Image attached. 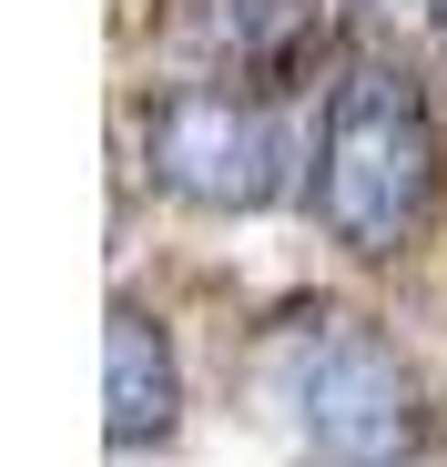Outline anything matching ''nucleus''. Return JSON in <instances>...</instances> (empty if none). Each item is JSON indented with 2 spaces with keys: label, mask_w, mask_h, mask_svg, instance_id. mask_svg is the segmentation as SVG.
<instances>
[{
  "label": "nucleus",
  "mask_w": 447,
  "mask_h": 467,
  "mask_svg": "<svg viewBox=\"0 0 447 467\" xmlns=\"http://www.w3.org/2000/svg\"><path fill=\"white\" fill-rule=\"evenodd\" d=\"M265 407L306 467H417L427 457V407H417L407 356L336 305L285 316L265 336Z\"/></svg>",
  "instance_id": "nucleus-1"
},
{
  "label": "nucleus",
  "mask_w": 447,
  "mask_h": 467,
  "mask_svg": "<svg viewBox=\"0 0 447 467\" xmlns=\"http://www.w3.org/2000/svg\"><path fill=\"white\" fill-rule=\"evenodd\" d=\"M437 203V122L397 61H346L316 132V213L346 254H397Z\"/></svg>",
  "instance_id": "nucleus-2"
},
{
  "label": "nucleus",
  "mask_w": 447,
  "mask_h": 467,
  "mask_svg": "<svg viewBox=\"0 0 447 467\" xmlns=\"http://www.w3.org/2000/svg\"><path fill=\"white\" fill-rule=\"evenodd\" d=\"M142 173L193 213H265L285 193V122L255 92L173 82L142 102Z\"/></svg>",
  "instance_id": "nucleus-3"
},
{
  "label": "nucleus",
  "mask_w": 447,
  "mask_h": 467,
  "mask_svg": "<svg viewBox=\"0 0 447 467\" xmlns=\"http://www.w3.org/2000/svg\"><path fill=\"white\" fill-rule=\"evenodd\" d=\"M183 427V366H173V336L142 316V305H112L102 316V437L122 457L163 447Z\"/></svg>",
  "instance_id": "nucleus-4"
},
{
  "label": "nucleus",
  "mask_w": 447,
  "mask_h": 467,
  "mask_svg": "<svg viewBox=\"0 0 447 467\" xmlns=\"http://www.w3.org/2000/svg\"><path fill=\"white\" fill-rule=\"evenodd\" d=\"M224 31H234V61L255 71V82H285V71H306L326 51V11L316 0H234Z\"/></svg>",
  "instance_id": "nucleus-5"
},
{
  "label": "nucleus",
  "mask_w": 447,
  "mask_h": 467,
  "mask_svg": "<svg viewBox=\"0 0 447 467\" xmlns=\"http://www.w3.org/2000/svg\"><path fill=\"white\" fill-rule=\"evenodd\" d=\"M366 21H427V0H356Z\"/></svg>",
  "instance_id": "nucleus-6"
},
{
  "label": "nucleus",
  "mask_w": 447,
  "mask_h": 467,
  "mask_svg": "<svg viewBox=\"0 0 447 467\" xmlns=\"http://www.w3.org/2000/svg\"><path fill=\"white\" fill-rule=\"evenodd\" d=\"M437 41H447V11H437Z\"/></svg>",
  "instance_id": "nucleus-7"
}]
</instances>
